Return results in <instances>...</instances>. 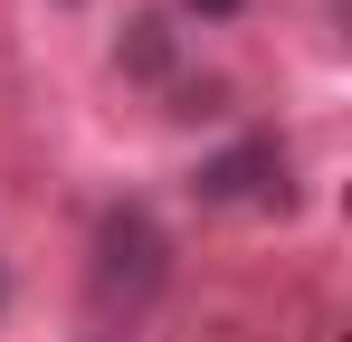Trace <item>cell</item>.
Instances as JSON below:
<instances>
[{
  "label": "cell",
  "instance_id": "1",
  "mask_svg": "<svg viewBox=\"0 0 352 342\" xmlns=\"http://www.w3.org/2000/svg\"><path fill=\"white\" fill-rule=\"evenodd\" d=\"M162 285V238L143 209H115L105 219V295H153Z\"/></svg>",
  "mask_w": 352,
  "mask_h": 342
},
{
  "label": "cell",
  "instance_id": "2",
  "mask_svg": "<svg viewBox=\"0 0 352 342\" xmlns=\"http://www.w3.org/2000/svg\"><path fill=\"white\" fill-rule=\"evenodd\" d=\"M190 10H200V19H229V10H238V0H190Z\"/></svg>",
  "mask_w": 352,
  "mask_h": 342
}]
</instances>
